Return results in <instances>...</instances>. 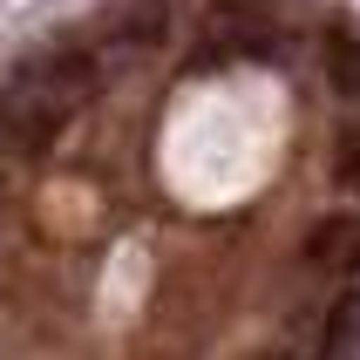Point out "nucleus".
I'll list each match as a JSON object with an SVG mask.
<instances>
[{
    "instance_id": "obj_1",
    "label": "nucleus",
    "mask_w": 360,
    "mask_h": 360,
    "mask_svg": "<svg viewBox=\"0 0 360 360\" xmlns=\"http://www.w3.org/2000/svg\"><path fill=\"white\" fill-rule=\"evenodd\" d=\"M89 89H96V61L89 55L48 48V55L20 61L14 82L0 89V143L20 150V157H41V150L82 116Z\"/></svg>"
},
{
    "instance_id": "obj_2",
    "label": "nucleus",
    "mask_w": 360,
    "mask_h": 360,
    "mask_svg": "<svg viewBox=\"0 0 360 360\" xmlns=\"http://www.w3.org/2000/svg\"><path fill=\"white\" fill-rule=\"evenodd\" d=\"M279 7H265V0H218L211 14H204V48L211 55H238V61H265L279 48Z\"/></svg>"
},
{
    "instance_id": "obj_3",
    "label": "nucleus",
    "mask_w": 360,
    "mask_h": 360,
    "mask_svg": "<svg viewBox=\"0 0 360 360\" xmlns=\"http://www.w3.org/2000/svg\"><path fill=\"white\" fill-rule=\"evenodd\" d=\"M170 34V0H116L109 20H102V41H109V55H150L157 41Z\"/></svg>"
},
{
    "instance_id": "obj_4",
    "label": "nucleus",
    "mask_w": 360,
    "mask_h": 360,
    "mask_svg": "<svg viewBox=\"0 0 360 360\" xmlns=\"http://www.w3.org/2000/svg\"><path fill=\"white\" fill-rule=\"evenodd\" d=\"M306 265L313 272H354L360 265V218L354 211H333L306 231Z\"/></svg>"
},
{
    "instance_id": "obj_5",
    "label": "nucleus",
    "mask_w": 360,
    "mask_h": 360,
    "mask_svg": "<svg viewBox=\"0 0 360 360\" xmlns=\"http://www.w3.org/2000/svg\"><path fill=\"white\" fill-rule=\"evenodd\" d=\"M326 82L360 102V34H333L326 41Z\"/></svg>"
},
{
    "instance_id": "obj_6",
    "label": "nucleus",
    "mask_w": 360,
    "mask_h": 360,
    "mask_svg": "<svg viewBox=\"0 0 360 360\" xmlns=\"http://www.w3.org/2000/svg\"><path fill=\"white\" fill-rule=\"evenodd\" d=\"M354 347H360V292L333 306V326H326V354L320 360H347Z\"/></svg>"
},
{
    "instance_id": "obj_7",
    "label": "nucleus",
    "mask_w": 360,
    "mask_h": 360,
    "mask_svg": "<svg viewBox=\"0 0 360 360\" xmlns=\"http://www.w3.org/2000/svg\"><path fill=\"white\" fill-rule=\"evenodd\" d=\"M333 170H340V184L360 198V116L340 129V143H333Z\"/></svg>"
},
{
    "instance_id": "obj_8",
    "label": "nucleus",
    "mask_w": 360,
    "mask_h": 360,
    "mask_svg": "<svg viewBox=\"0 0 360 360\" xmlns=\"http://www.w3.org/2000/svg\"><path fill=\"white\" fill-rule=\"evenodd\" d=\"M265 360H306V354H292V347H279V354H265Z\"/></svg>"
}]
</instances>
